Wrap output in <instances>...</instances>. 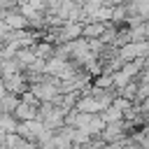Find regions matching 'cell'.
<instances>
[{"mask_svg": "<svg viewBox=\"0 0 149 149\" xmlns=\"http://www.w3.org/2000/svg\"><path fill=\"white\" fill-rule=\"evenodd\" d=\"M2 84H5V88H7L9 95L26 93V79H23V74H7V77H2Z\"/></svg>", "mask_w": 149, "mask_h": 149, "instance_id": "cell-1", "label": "cell"}, {"mask_svg": "<svg viewBox=\"0 0 149 149\" xmlns=\"http://www.w3.org/2000/svg\"><path fill=\"white\" fill-rule=\"evenodd\" d=\"M84 35H86V37H91V35H93V37H98V35H105V26H102V23L86 26V28H84Z\"/></svg>", "mask_w": 149, "mask_h": 149, "instance_id": "cell-3", "label": "cell"}, {"mask_svg": "<svg viewBox=\"0 0 149 149\" xmlns=\"http://www.w3.org/2000/svg\"><path fill=\"white\" fill-rule=\"evenodd\" d=\"M2 21L7 23V28H9L12 33H16V30H23V28L28 26V19H26L23 14H19L16 9H12V12L2 14Z\"/></svg>", "mask_w": 149, "mask_h": 149, "instance_id": "cell-2", "label": "cell"}]
</instances>
